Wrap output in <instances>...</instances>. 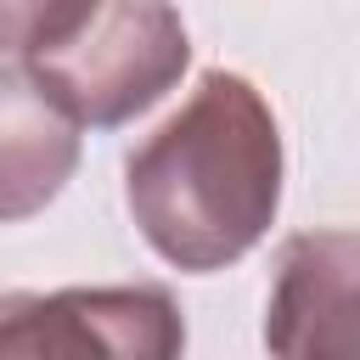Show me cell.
Returning a JSON list of instances; mask_svg holds the SVG:
<instances>
[{
  "label": "cell",
  "instance_id": "1",
  "mask_svg": "<svg viewBox=\"0 0 360 360\" xmlns=\"http://www.w3.org/2000/svg\"><path fill=\"white\" fill-rule=\"evenodd\" d=\"M276 169L281 158L264 101L242 79L208 73L129 158V208L163 259L214 270L259 242L276 208Z\"/></svg>",
  "mask_w": 360,
  "mask_h": 360
},
{
  "label": "cell",
  "instance_id": "2",
  "mask_svg": "<svg viewBox=\"0 0 360 360\" xmlns=\"http://www.w3.org/2000/svg\"><path fill=\"white\" fill-rule=\"evenodd\" d=\"M186 68V28L163 0H96L56 45L28 56V79L73 124H124Z\"/></svg>",
  "mask_w": 360,
  "mask_h": 360
},
{
  "label": "cell",
  "instance_id": "3",
  "mask_svg": "<svg viewBox=\"0 0 360 360\" xmlns=\"http://www.w3.org/2000/svg\"><path fill=\"white\" fill-rule=\"evenodd\" d=\"M186 326L163 287H68L0 298V360H180Z\"/></svg>",
  "mask_w": 360,
  "mask_h": 360
},
{
  "label": "cell",
  "instance_id": "4",
  "mask_svg": "<svg viewBox=\"0 0 360 360\" xmlns=\"http://www.w3.org/2000/svg\"><path fill=\"white\" fill-rule=\"evenodd\" d=\"M79 124L28 79L0 68V219H22L56 197L79 158Z\"/></svg>",
  "mask_w": 360,
  "mask_h": 360
},
{
  "label": "cell",
  "instance_id": "5",
  "mask_svg": "<svg viewBox=\"0 0 360 360\" xmlns=\"http://www.w3.org/2000/svg\"><path fill=\"white\" fill-rule=\"evenodd\" d=\"M96 0H0V51H45L56 45Z\"/></svg>",
  "mask_w": 360,
  "mask_h": 360
}]
</instances>
